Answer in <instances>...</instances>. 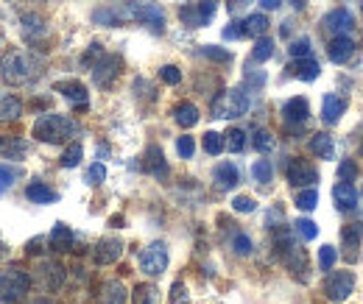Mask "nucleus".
<instances>
[{"mask_svg": "<svg viewBox=\"0 0 363 304\" xmlns=\"http://www.w3.org/2000/svg\"><path fill=\"white\" fill-rule=\"evenodd\" d=\"M201 53H204L210 62H224V64L232 62V53L224 50V47H216V45H204V47H201Z\"/></svg>", "mask_w": 363, "mask_h": 304, "instance_id": "nucleus-45", "label": "nucleus"}, {"mask_svg": "<svg viewBox=\"0 0 363 304\" xmlns=\"http://www.w3.org/2000/svg\"><path fill=\"white\" fill-rule=\"evenodd\" d=\"M145 171L151 176H157V179H165L168 176V162H165V154H162L160 145H151L145 151Z\"/></svg>", "mask_w": 363, "mask_h": 304, "instance_id": "nucleus-20", "label": "nucleus"}, {"mask_svg": "<svg viewBox=\"0 0 363 304\" xmlns=\"http://www.w3.org/2000/svg\"><path fill=\"white\" fill-rule=\"evenodd\" d=\"M171 302H174V304H190L187 288H184L182 282H174V288H171Z\"/></svg>", "mask_w": 363, "mask_h": 304, "instance_id": "nucleus-52", "label": "nucleus"}, {"mask_svg": "<svg viewBox=\"0 0 363 304\" xmlns=\"http://www.w3.org/2000/svg\"><path fill=\"white\" fill-rule=\"evenodd\" d=\"M98 302L101 304H126L129 302V291L121 279H109L101 285V293H98Z\"/></svg>", "mask_w": 363, "mask_h": 304, "instance_id": "nucleus-14", "label": "nucleus"}, {"mask_svg": "<svg viewBox=\"0 0 363 304\" xmlns=\"http://www.w3.org/2000/svg\"><path fill=\"white\" fill-rule=\"evenodd\" d=\"M333 198H335L338 210H355L358 207V190L352 181H338L333 187Z\"/></svg>", "mask_w": 363, "mask_h": 304, "instance_id": "nucleus-17", "label": "nucleus"}, {"mask_svg": "<svg viewBox=\"0 0 363 304\" xmlns=\"http://www.w3.org/2000/svg\"><path fill=\"white\" fill-rule=\"evenodd\" d=\"M213 179H216V187H218V190H232V187H238L240 174H238V168H235L232 162H221V165L213 171Z\"/></svg>", "mask_w": 363, "mask_h": 304, "instance_id": "nucleus-21", "label": "nucleus"}, {"mask_svg": "<svg viewBox=\"0 0 363 304\" xmlns=\"http://www.w3.org/2000/svg\"><path fill=\"white\" fill-rule=\"evenodd\" d=\"M48 243L53 252H73V243H76V235L67 223H56L48 235Z\"/></svg>", "mask_w": 363, "mask_h": 304, "instance_id": "nucleus-13", "label": "nucleus"}, {"mask_svg": "<svg viewBox=\"0 0 363 304\" xmlns=\"http://www.w3.org/2000/svg\"><path fill=\"white\" fill-rule=\"evenodd\" d=\"M20 23H23V31H26V37H31V40H37V37H45V34H48L45 20H43L40 14H23V17H20Z\"/></svg>", "mask_w": 363, "mask_h": 304, "instance_id": "nucleus-28", "label": "nucleus"}, {"mask_svg": "<svg viewBox=\"0 0 363 304\" xmlns=\"http://www.w3.org/2000/svg\"><path fill=\"white\" fill-rule=\"evenodd\" d=\"M56 92H62L67 101H73L76 106H87V89L79 81H59L56 84Z\"/></svg>", "mask_w": 363, "mask_h": 304, "instance_id": "nucleus-26", "label": "nucleus"}, {"mask_svg": "<svg viewBox=\"0 0 363 304\" xmlns=\"http://www.w3.org/2000/svg\"><path fill=\"white\" fill-rule=\"evenodd\" d=\"M121 254H123V240L121 237H104L95 246V262L98 265H112V262L121 260Z\"/></svg>", "mask_w": 363, "mask_h": 304, "instance_id": "nucleus-12", "label": "nucleus"}, {"mask_svg": "<svg viewBox=\"0 0 363 304\" xmlns=\"http://www.w3.org/2000/svg\"><path fill=\"white\" fill-rule=\"evenodd\" d=\"M282 118H285V123H305L311 118V103L305 98H291L282 106Z\"/></svg>", "mask_w": 363, "mask_h": 304, "instance_id": "nucleus-16", "label": "nucleus"}, {"mask_svg": "<svg viewBox=\"0 0 363 304\" xmlns=\"http://www.w3.org/2000/svg\"><path fill=\"white\" fill-rule=\"evenodd\" d=\"M82 157H84V148L79 145V142H73V145H67L65 148V154H62V168H76L79 162H82Z\"/></svg>", "mask_w": 363, "mask_h": 304, "instance_id": "nucleus-33", "label": "nucleus"}, {"mask_svg": "<svg viewBox=\"0 0 363 304\" xmlns=\"http://www.w3.org/2000/svg\"><path fill=\"white\" fill-rule=\"evenodd\" d=\"M335 262H338V249L335 246H321L318 249V268L321 271H330Z\"/></svg>", "mask_w": 363, "mask_h": 304, "instance_id": "nucleus-39", "label": "nucleus"}, {"mask_svg": "<svg viewBox=\"0 0 363 304\" xmlns=\"http://www.w3.org/2000/svg\"><path fill=\"white\" fill-rule=\"evenodd\" d=\"M95 56H104V50H101V45H90V50L84 53V59H82V62H84L87 67H92V59H95Z\"/></svg>", "mask_w": 363, "mask_h": 304, "instance_id": "nucleus-55", "label": "nucleus"}, {"mask_svg": "<svg viewBox=\"0 0 363 304\" xmlns=\"http://www.w3.org/2000/svg\"><path fill=\"white\" fill-rule=\"evenodd\" d=\"M177 154H179L182 159H190V157L196 154V140H193V137H187V134L179 137V140H177Z\"/></svg>", "mask_w": 363, "mask_h": 304, "instance_id": "nucleus-46", "label": "nucleus"}, {"mask_svg": "<svg viewBox=\"0 0 363 304\" xmlns=\"http://www.w3.org/2000/svg\"><path fill=\"white\" fill-rule=\"evenodd\" d=\"M182 23L184 26H190V28H201V23H199V11H196V6H184L179 11Z\"/></svg>", "mask_w": 363, "mask_h": 304, "instance_id": "nucleus-50", "label": "nucleus"}, {"mask_svg": "<svg viewBox=\"0 0 363 304\" xmlns=\"http://www.w3.org/2000/svg\"><path fill=\"white\" fill-rule=\"evenodd\" d=\"M28 288H31V276L20 268H9L0 274V299L9 304L23 302L28 296Z\"/></svg>", "mask_w": 363, "mask_h": 304, "instance_id": "nucleus-5", "label": "nucleus"}, {"mask_svg": "<svg viewBox=\"0 0 363 304\" xmlns=\"http://www.w3.org/2000/svg\"><path fill=\"white\" fill-rule=\"evenodd\" d=\"M132 299L135 304H160V291L154 285H137Z\"/></svg>", "mask_w": 363, "mask_h": 304, "instance_id": "nucleus-31", "label": "nucleus"}, {"mask_svg": "<svg viewBox=\"0 0 363 304\" xmlns=\"http://www.w3.org/2000/svg\"><path fill=\"white\" fill-rule=\"evenodd\" d=\"M344 112H347V101H344L341 95H333V92H330V95L324 98V103H321V120H324L327 126H335Z\"/></svg>", "mask_w": 363, "mask_h": 304, "instance_id": "nucleus-15", "label": "nucleus"}, {"mask_svg": "<svg viewBox=\"0 0 363 304\" xmlns=\"http://www.w3.org/2000/svg\"><path fill=\"white\" fill-rule=\"evenodd\" d=\"M26 198H28L31 204H53L59 196L53 193V187H48L45 181H31V184L26 187Z\"/></svg>", "mask_w": 363, "mask_h": 304, "instance_id": "nucleus-22", "label": "nucleus"}, {"mask_svg": "<svg viewBox=\"0 0 363 304\" xmlns=\"http://www.w3.org/2000/svg\"><path fill=\"white\" fill-rule=\"evenodd\" d=\"M249 106H252V98H249L246 87L227 89L224 95H218L213 101V118H224V120H229V118H243L249 112Z\"/></svg>", "mask_w": 363, "mask_h": 304, "instance_id": "nucleus-4", "label": "nucleus"}, {"mask_svg": "<svg viewBox=\"0 0 363 304\" xmlns=\"http://www.w3.org/2000/svg\"><path fill=\"white\" fill-rule=\"evenodd\" d=\"M0 73L9 84H28L37 76V62L26 53V50H9L0 62Z\"/></svg>", "mask_w": 363, "mask_h": 304, "instance_id": "nucleus-3", "label": "nucleus"}, {"mask_svg": "<svg viewBox=\"0 0 363 304\" xmlns=\"http://www.w3.org/2000/svg\"><path fill=\"white\" fill-rule=\"evenodd\" d=\"M232 210H235V213H255L257 204H255V198H249V196H238V198H232Z\"/></svg>", "mask_w": 363, "mask_h": 304, "instance_id": "nucleus-48", "label": "nucleus"}, {"mask_svg": "<svg viewBox=\"0 0 363 304\" xmlns=\"http://www.w3.org/2000/svg\"><path fill=\"white\" fill-rule=\"evenodd\" d=\"M344 246H347V257L352 260L355 254H358V249H361V237H358V232L355 229H344Z\"/></svg>", "mask_w": 363, "mask_h": 304, "instance_id": "nucleus-42", "label": "nucleus"}, {"mask_svg": "<svg viewBox=\"0 0 363 304\" xmlns=\"http://www.w3.org/2000/svg\"><path fill=\"white\" fill-rule=\"evenodd\" d=\"M20 115H23V103H20V98H14V95H3V98H0V123L20 120Z\"/></svg>", "mask_w": 363, "mask_h": 304, "instance_id": "nucleus-27", "label": "nucleus"}, {"mask_svg": "<svg viewBox=\"0 0 363 304\" xmlns=\"http://www.w3.org/2000/svg\"><path fill=\"white\" fill-rule=\"evenodd\" d=\"M285 176H288V181L294 187H313V181L318 179L316 168L308 165L305 159H291L288 168H285Z\"/></svg>", "mask_w": 363, "mask_h": 304, "instance_id": "nucleus-11", "label": "nucleus"}, {"mask_svg": "<svg viewBox=\"0 0 363 304\" xmlns=\"http://www.w3.org/2000/svg\"><path fill=\"white\" fill-rule=\"evenodd\" d=\"M165 268H168V249L162 240H154L140 254V271L148 276H160V274H165Z\"/></svg>", "mask_w": 363, "mask_h": 304, "instance_id": "nucleus-6", "label": "nucleus"}, {"mask_svg": "<svg viewBox=\"0 0 363 304\" xmlns=\"http://www.w3.org/2000/svg\"><path fill=\"white\" fill-rule=\"evenodd\" d=\"M263 3V9H277L279 6V0H260Z\"/></svg>", "mask_w": 363, "mask_h": 304, "instance_id": "nucleus-56", "label": "nucleus"}, {"mask_svg": "<svg viewBox=\"0 0 363 304\" xmlns=\"http://www.w3.org/2000/svg\"><path fill=\"white\" fill-rule=\"evenodd\" d=\"M352 53H355V43H352V37H335L330 47H327V56H330V62H335V64H344V62H350L352 59Z\"/></svg>", "mask_w": 363, "mask_h": 304, "instance_id": "nucleus-18", "label": "nucleus"}, {"mask_svg": "<svg viewBox=\"0 0 363 304\" xmlns=\"http://www.w3.org/2000/svg\"><path fill=\"white\" fill-rule=\"evenodd\" d=\"M274 56V43L269 37H260L257 43H255V50H252V59L255 62H269Z\"/></svg>", "mask_w": 363, "mask_h": 304, "instance_id": "nucleus-34", "label": "nucleus"}, {"mask_svg": "<svg viewBox=\"0 0 363 304\" xmlns=\"http://www.w3.org/2000/svg\"><path fill=\"white\" fill-rule=\"evenodd\" d=\"M352 291H355V274L352 271H335L324 282V293L330 302H344L352 296Z\"/></svg>", "mask_w": 363, "mask_h": 304, "instance_id": "nucleus-7", "label": "nucleus"}, {"mask_svg": "<svg viewBox=\"0 0 363 304\" xmlns=\"http://www.w3.org/2000/svg\"><path fill=\"white\" fill-rule=\"evenodd\" d=\"M255 148H257L260 154H269V151H274V148H277V140H274L272 131H266V129L255 131Z\"/></svg>", "mask_w": 363, "mask_h": 304, "instance_id": "nucleus-37", "label": "nucleus"}, {"mask_svg": "<svg viewBox=\"0 0 363 304\" xmlns=\"http://www.w3.org/2000/svg\"><path fill=\"white\" fill-rule=\"evenodd\" d=\"M246 81H249L252 87H263V84H266V73H263V70H257V73H246Z\"/></svg>", "mask_w": 363, "mask_h": 304, "instance_id": "nucleus-53", "label": "nucleus"}, {"mask_svg": "<svg viewBox=\"0 0 363 304\" xmlns=\"http://www.w3.org/2000/svg\"><path fill=\"white\" fill-rule=\"evenodd\" d=\"M338 174H341V181H350V176L355 179V174H358V168H355L352 162H341V171H338Z\"/></svg>", "mask_w": 363, "mask_h": 304, "instance_id": "nucleus-54", "label": "nucleus"}, {"mask_svg": "<svg viewBox=\"0 0 363 304\" xmlns=\"http://www.w3.org/2000/svg\"><path fill=\"white\" fill-rule=\"evenodd\" d=\"M34 304H50V302H34Z\"/></svg>", "mask_w": 363, "mask_h": 304, "instance_id": "nucleus-59", "label": "nucleus"}, {"mask_svg": "<svg viewBox=\"0 0 363 304\" xmlns=\"http://www.w3.org/2000/svg\"><path fill=\"white\" fill-rule=\"evenodd\" d=\"M76 134V120H70L67 115H56V112H45L37 123H34V140L40 142H65Z\"/></svg>", "mask_w": 363, "mask_h": 304, "instance_id": "nucleus-2", "label": "nucleus"}, {"mask_svg": "<svg viewBox=\"0 0 363 304\" xmlns=\"http://www.w3.org/2000/svg\"><path fill=\"white\" fill-rule=\"evenodd\" d=\"M37 279L43 282V291H45V293H56V291L65 285V268L53 260L40 262V268H37Z\"/></svg>", "mask_w": 363, "mask_h": 304, "instance_id": "nucleus-10", "label": "nucleus"}, {"mask_svg": "<svg viewBox=\"0 0 363 304\" xmlns=\"http://www.w3.org/2000/svg\"><path fill=\"white\" fill-rule=\"evenodd\" d=\"M324 28L327 34L335 40V37H352L355 31V17L350 9H333L327 17H324Z\"/></svg>", "mask_w": 363, "mask_h": 304, "instance_id": "nucleus-8", "label": "nucleus"}, {"mask_svg": "<svg viewBox=\"0 0 363 304\" xmlns=\"http://www.w3.org/2000/svg\"><path fill=\"white\" fill-rule=\"evenodd\" d=\"M160 79L165 81V84H171V87H177L182 81V73H179V67L177 64H165L162 70H160Z\"/></svg>", "mask_w": 363, "mask_h": 304, "instance_id": "nucleus-47", "label": "nucleus"}, {"mask_svg": "<svg viewBox=\"0 0 363 304\" xmlns=\"http://www.w3.org/2000/svg\"><path fill=\"white\" fill-rule=\"evenodd\" d=\"M243 28H246V37H263L269 31V17L266 14H249L243 20Z\"/></svg>", "mask_w": 363, "mask_h": 304, "instance_id": "nucleus-29", "label": "nucleus"}, {"mask_svg": "<svg viewBox=\"0 0 363 304\" xmlns=\"http://www.w3.org/2000/svg\"><path fill=\"white\" fill-rule=\"evenodd\" d=\"M98 157H109V145H98Z\"/></svg>", "mask_w": 363, "mask_h": 304, "instance_id": "nucleus-57", "label": "nucleus"}, {"mask_svg": "<svg viewBox=\"0 0 363 304\" xmlns=\"http://www.w3.org/2000/svg\"><path fill=\"white\" fill-rule=\"evenodd\" d=\"M274 240H277V249H279V254H282V260L288 265V271L299 279V282H305L308 276H311V265H308V252L299 246V240L291 235V229H277V235H274Z\"/></svg>", "mask_w": 363, "mask_h": 304, "instance_id": "nucleus-1", "label": "nucleus"}, {"mask_svg": "<svg viewBox=\"0 0 363 304\" xmlns=\"http://www.w3.org/2000/svg\"><path fill=\"white\" fill-rule=\"evenodd\" d=\"M246 37V28H243V23H229L227 28H224V40H243Z\"/></svg>", "mask_w": 363, "mask_h": 304, "instance_id": "nucleus-51", "label": "nucleus"}, {"mask_svg": "<svg viewBox=\"0 0 363 304\" xmlns=\"http://www.w3.org/2000/svg\"><path fill=\"white\" fill-rule=\"evenodd\" d=\"M26 154H28V140H23V137H0V157L26 159Z\"/></svg>", "mask_w": 363, "mask_h": 304, "instance_id": "nucleus-19", "label": "nucleus"}, {"mask_svg": "<svg viewBox=\"0 0 363 304\" xmlns=\"http://www.w3.org/2000/svg\"><path fill=\"white\" fill-rule=\"evenodd\" d=\"M288 70H291V76H296L299 81H316L318 73H321V70H318V64L311 59V56H308V59H296Z\"/></svg>", "mask_w": 363, "mask_h": 304, "instance_id": "nucleus-25", "label": "nucleus"}, {"mask_svg": "<svg viewBox=\"0 0 363 304\" xmlns=\"http://www.w3.org/2000/svg\"><path fill=\"white\" fill-rule=\"evenodd\" d=\"M227 148L232 154H240L246 148V131L243 129H232L227 134Z\"/></svg>", "mask_w": 363, "mask_h": 304, "instance_id": "nucleus-40", "label": "nucleus"}, {"mask_svg": "<svg viewBox=\"0 0 363 304\" xmlns=\"http://www.w3.org/2000/svg\"><path fill=\"white\" fill-rule=\"evenodd\" d=\"M174 120L179 123L182 129H193L199 123V106L190 103V101H182L174 106Z\"/></svg>", "mask_w": 363, "mask_h": 304, "instance_id": "nucleus-23", "label": "nucleus"}, {"mask_svg": "<svg viewBox=\"0 0 363 304\" xmlns=\"http://www.w3.org/2000/svg\"><path fill=\"white\" fill-rule=\"evenodd\" d=\"M311 151L316 154L318 159H333L335 157V140L327 131H318L311 137Z\"/></svg>", "mask_w": 363, "mask_h": 304, "instance_id": "nucleus-24", "label": "nucleus"}, {"mask_svg": "<svg viewBox=\"0 0 363 304\" xmlns=\"http://www.w3.org/2000/svg\"><path fill=\"white\" fill-rule=\"evenodd\" d=\"M104 179H106V168H104L101 162H95V165L87 168V176H84V181H87V184H101Z\"/></svg>", "mask_w": 363, "mask_h": 304, "instance_id": "nucleus-49", "label": "nucleus"}, {"mask_svg": "<svg viewBox=\"0 0 363 304\" xmlns=\"http://www.w3.org/2000/svg\"><path fill=\"white\" fill-rule=\"evenodd\" d=\"M17 176H20V171H14V168H9V165H0V196L14 187Z\"/></svg>", "mask_w": 363, "mask_h": 304, "instance_id": "nucleus-41", "label": "nucleus"}, {"mask_svg": "<svg viewBox=\"0 0 363 304\" xmlns=\"http://www.w3.org/2000/svg\"><path fill=\"white\" fill-rule=\"evenodd\" d=\"M288 53H291L294 59H308V56H311V40H308V37L294 40L291 47H288Z\"/></svg>", "mask_w": 363, "mask_h": 304, "instance_id": "nucleus-43", "label": "nucleus"}, {"mask_svg": "<svg viewBox=\"0 0 363 304\" xmlns=\"http://www.w3.org/2000/svg\"><path fill=\"white\" fill-rule=\"evenodd\" d=\"M118 73H121V59H118V56L104 53V56H98V62L92 64V81H95L98 87H109V84L118 79Z\"/></svg>", "mask_w": 363, "mask_h": 304, "instance_id": "nucleus-9", "label": "nucleus"}, {"mask_svg": "<svg viewBox=\"0 0 363 304\" xmlns=\"http://www.w3.org/2000/svg\"><path fill=\"white\" fill-rule=\"evenodd\" d=\"M294 226H296V235H299L302 240H316V237H318L316 220H311V218H299Z\"/></svg>", "mask_w": 363, "mask_h": 304, "instance_id": "nucleus-36", "label": "nucleus"}, {"mask_svg": "<svg viewBox=\"0 0 363 304\" xmlns=\"http://www.w3.org/2000/svg\"><path fill=\"white\" fill-rule=\"evenodd\" d=\"M196 11H199V23L207 26L218 11V0H201V3H196Z\"/></svg>", "mask_w": 363, "mask_h": 304, "instance_id": "nucleus-38", "label": "nucleus"}, {"mask_svg": "<svg viewBox=\"0 0 363 304\" xmlns=\"http://www.w3.org/2000/svg\"><path fill=\"white\" fill-rule=\"evenodd\" d=\"M232 249H235V254H240V257H249L255 246H252L249 235H240V232H238V235L232 237Z\"/></svg>", "mask_w": 363, "mask_h": 304, "instance_id": "nucleus-44", "label": "nucleus"}, {"mask_svg": "<svg viewBox=\"0 0 363 304\" xmlns=\"http://www.w3.org/2000/svg\"><path fill=\"white\" fill-rule=\"evenodd\" d=\"M201 145H204V151H207L210 157H218V154L227 148V140H224V134H218V131H207L204 140H201Z\"/></svg>", "mask_w": 363, "mask_h": 304, "instance_id": "nucleus-30", "label": "nucleus"}, {"mask_svg": "<svg viewBox=\"0 0 363 304\" xmlns=\"http://www.w3.org/2000/svg\"><path fill=\"white\" fill-rule=\"evenodd\" d=\"M3 257H6V252H3V246H0V260H3Z\"/></svg>", "mask_w": 363, "mask_h": 304, "instance_id": "nucleus-58", "label": "nucleus"}, {"mask_svg": "<svg viewBox=\"0 0 363 304\" xmlns=\"http://www.w3.org/2000/svg\"><path fill=\"white\" fill-rule=\"evenodd\" d=\"M361 9H363V3H361Z\"/></svg>", "mask_w": 363, "mask_h": 304, "instance_id": "nucleus-61", "label": "nucleus"}, {"mask_svg": "<svg viewBox=\"0 0 363 304\" xmlns=\"http://www.w3.org/2000/svg\"><path fill=\"white\" fill-rule=\"evenodd\" d=\"M274 176V168L269 159H257L255 165H252V179L257 181V184H269Z\"/></svg>", "mask_w": 363, "mask_h": 304, "instance_id": "nucleus-32", "label": "nucleus"}, {"mask_svg": "<svg viewBox=\"0 0 363 304\" xmlns=\"http://www.w3.org/2000/svg\"><path fill=\"white\" fill-rule=\"evenodd\" d=\"M0 45H3V40H0Z\"/></svg>", "mask_w": 363, "mask_h": 304, "instance_id": "nucleus-60", "label": "nucleus"}, {"mask_svg": "<svg viewBox=\"0 0 363 304\" xmlns=\"http://www.w3.org/2000/svg\"><path fill=\"white\" fill-rule=\"evenodd\" d=\"M318 204V193L313 187H308V190H302V193H296V207L302 210V213H311V210H316Z\"/></svg>", "mask_w": 363, "mask_h": 304, "instance_id": "nucleus-35", "label": "nucleus"}]
</instances>
